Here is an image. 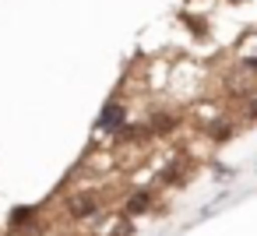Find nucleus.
I'll list each match as a JSON object with an SVG mask.
<instances>
[{"instance_id":"3","label":"nucleus","mask_w":257,"mask_h":236,"mask_svg":"<svg viewBox=\"0 0 257 236\" xmlns=\"http://www.w3.org/2000/svg\"><path fill=\"white\" fill-rule=\"evenodd\" d=\"M148 208H152V194H148V190H138V194H131V201H127L123 211H127V215H145Z\"/></svg>"},{"instance_id":"7","label":"nucleus","mask_w":257,"mask_h":236,"mask_svg":"<svg viewBox=\"0 0 257 236\" xmlns=\"http://www.w3.org/2000/svg\"><path fill=\"white\" fill-rule=\"evenodd\" d=\"M243 71H250V74H257V57H246V60H243Z\"/></svg>"},{"instance_id":"6","label":"nucleus","mask_w":257,"mask_h":236,"mask_svg":"<svg viewBox=\"0 0 257 236\" xmlns=\"http://www.w3.org/2000/svg\"><path fill=\"white\" fill-rule=\"evenodd\" d=\"M25 218H32V208H15V222H25Z\"/></svg>"},{"instance_id":"2","label":"nucleus","mask_w":257,"mask_h":236,"mask_svg":"<svg viewBox=\"0 0 257 236\" xmlns=\"http://www.w3.org/2000/svg\"><path fill=\"white\" fill-rule=\"evenodd\" d=\"M120 124H123V106H120V102H109V106L99 113V120H95L99 131H120Z\"/></svg>"},{"instance_id":"5","label":"nucleus","mask_w":257,"mask_h":236,"mask_svg":"<svg viewBox=\"0 0 257 236\" xmlns=\"http://www.w3.org/2000/svg\"><path fill=\"white\" fill-rule=\"evenodd\" d=\"M215 141H225V138H232V127L229 124H211V131H208Z\"/></svg>"},{"instance_id":"1","label":"nucleus","mask_w":257,"mask_h":236,"mask_svg":"<svg viewBox=\"0 0 257 236\" xmlns=\"http://www.w3.org/2000/svg\"><path fill=\"white\" fill-rule=\"evenodd\" d=\"M67 211H71V218H92L99 211V197L95 194H78V197H71Z\"/></svg>"},{"instance_id":"4","label":"nucleus","mask_w":257,"mask_h":236,"mask_svg":"<svg viewBox=\"0 0 257 236\" xmlns=\"http://www.w3.org/2000/svg\"><path fill=\"white\" fill-rule=\"evenodd\" d=\"M152 124H155V134H169V131L176 127V120H173L169 113H159V116H155Z\"/></svg>"},{"instance_id":"8","label":"nucleus","mask_w":257,"mask_h":236,"mask_svg":"<svg viewBox=\"0 0 257 236\" xmlns=\"http://www.w3.org/2000/svg\"><path fill=\"white\" fill-rule=\"evenodd\" d=\"M250 116H257V102H253V106H250Z\"/></svg>"}]
</instances>
